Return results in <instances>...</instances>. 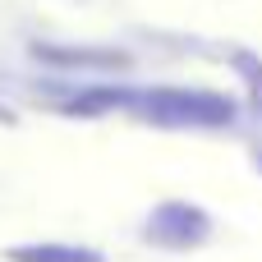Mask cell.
I'll use <instances>...</instances> for the list:
<instances>
[{
    "label": "cell",
    "instance_id": "6da1fadb",
    "mask_svg": "<svg viewBox=\"0 0 262 262\" xmlns=\"http://www.w3.org/2000/svg\"><path fill=\"white\" fill-rule=\"evenodd\" d=\"M207 235H212V216H207L203 207H193V203H161V207L147 216V226H143V239H147V244L175 249V253L207 244Z\"/></svg>",
    "mask_w": 262,
    "mask_h": 262
},
{
    "label": "cell",
    "instance_id": "7a4b0ae2",
    "mask_svg": "<svg viewBox=\"0 0 262 262\" xmlns=\"http://www.w3.org/2000/svg\"><path fill=\"white\" fill-rule=\"evenodd\" d=\"M161 124H221L230 120V106L212 92H157L147 106Z\"/></svg>",
    "mask_w": 262,
    "mask_h": 262
},
{
    "label": "cell",
    "instance_id": "3957f363",
    "mask_svg": "<svg viewBox=\"0 0 262 262\" xmlns=\"http://www.w3.org/2000/svg\"><path fill=\"white\" fill-rule=\"evenodd\" d=\"M5 258L9 262H106L97 249H83V244H18Z\"/></svg>",
    "mask_w": 262,
    "mask_h": 262
}]
</instances>
